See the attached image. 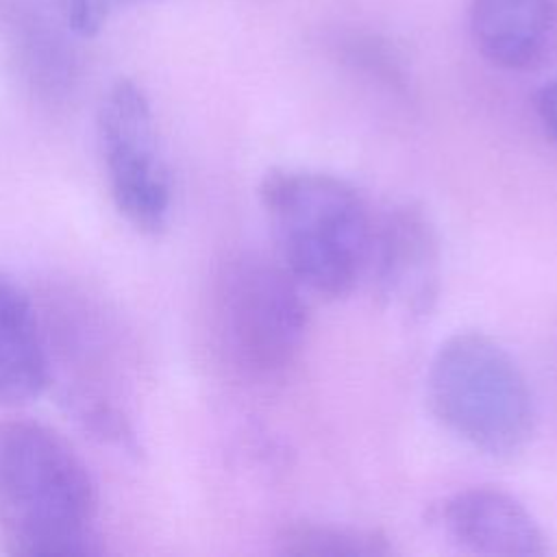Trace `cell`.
Returning a JSON list of instances; mask_svg holds the SVG:
<instances>
[{"label": "cell", "mask_w": 557, "mask_h": 557, "mask_svg": "<svg viewBox=\"0 0 557 557\" xmlns=\"http://www.w3.org/2000/svg\"><path fill=\"white\" fill-rule=\"evenodd\" d=\"M0 537L13 555L100 553L98 494L74 446L54 429L0 422Z\"/></svg>", "instance_id": "1"}, {"label": "cell", "mask_w": 557, "mask_h": 557, "mask_svg": "<svg viewBox=\"0 0 557 557\" xmlns=\"http://www.w3.org/2000/svg\"><path fill=\"white\" fill-rule=\"evenodd\" d=\"M259 200L285 270L320 296L350 294L370 268L374 239L359 189L331 172L272 168L259 183Z\"/></svg>", "instance_id": "2"}, {"label": "cell", "mask_w": 557, "mask_h": 557, "mask_svg": "<svg viewBox=\"0 0 557 557\" xmlns=\"http://www.w3.org/2000/svg\"><path fill=\"white\" fill-rule=\"evenodd\" d=\"M435 420L492 459L520 455L535 433V400L513 355L492 335L466 329L448 335L426 372Z\"/></svg>", "instance_id": "3"}, {"label": "cell", "mask_w": 557, "mask_h": 557, "mask_svg": "<svg viewBox=\"0 0 557 557\" xmlns=\"http://www.w3.org/2000/svg\"><path fill=\"white\" fill-rule=\"evenodd\" d=\"M302 289L281 261L259 255L237 257L226 268L220 324L224 344L244 372L272 379L296 363L309 331Z\"/></svg>", "instance_id": "4"}, {"label": "cell", "mask_w": 557, "mask_h": 557, "mask_svg": "<svg viewBox=\"0 0 557 557\" xmlns=\"http://www.w3.org/2000/svg\"><path fill=\"white\" fill-rule=\"evenodd\" d=\"M96 128L115 209L137 231L159 233L170 218L172 183L144 89L131 78L115 81L100 102Z\"/></svg>", "instance_id": "5"}, {"label": "cell", "mask_w": 557, "mask_h": 557, "mask_svg": "<svg viewBox=\"0 0 557 557\" xmlns=\"http://www.w3.org/2000/svg\"><path fill=\"white\" fill-rule=\"evenodd\" d=\"M370 265L379 298L409 322L424 320L440 298L442 248L435 222L418 202L387 209L374 226Z\"/></svg>", "instance_id": "6"}, {"label": "cell", "mask_w": 557, "mask_h": 557, "mask_svg": "<svg viewBox=\"0 0 557 557\" xmlns=\"http://www.w3.org/2000/svg\"><path fill=\"white\" fill-rule=\"evenodd\" d=\"M442 533L461 550L492 557H540L548 537L513 494L476 485L453 492L433 509Z\"/></svg>", "instance_id": "7"}, {"label": "cell", "mask_w": 557, "mask_h": 557, "mask_svg": "<svg viewBox=\"0 0 557 557\" xmlns=\"http://www.w3.org/2000/svg\"><path fill=\"white\" fill-rule=\"evenodd\" d=\"M470 30L490 63L540 67L557 48V0H470Z\"/></svg>", "instance_id": "8"}, {"label": "cell", "mask_w": 557, "mask_h": 557, "mask_svg": "<svg viewBox=\"0 0 557 557\" xmlns=\"http://www.w3.org/2000/svg\"><path fill=\"white\" fill-rule=\"evenodd\" d=\"M50 383L46 342L28 294L0 272V407H20Z\"/></svg>", "instance_id": "9"}, {"label": "cell", "mask_w": 557, "mask_h": 557, "mask_svg": "<svg viewBox=\"0 0 557 557\" xmlns=\"http://www.w3.org/2000/svg\"><path fill=\"white\" fill-rule=\"evenodd\" d=\"M281 555L296 557H387L396 548L379 529L298 520L278 529L274 537Z\"/></svg>", "instance_id": "10"}, {"label": "cell", "mask_w": 557, "mask_h": 557, "mask_svg": "<svg viewBox=\"0 0 557 557\" xmlns=\"http://www.w3.org/2000/svg\"><path fill=\"white\" fill-rule=\"evenodd\" d=\"M117 2L124 0H61V7L67 26L81 37H91L104 26L111 9Z\"/></svg>", "instance_id": "11"}, {"label": "cell", "mask_w": 557, "mask_h": 557, "mask_svg": "<svg viewBox=\"0 0 557 557\" xmlns=\"http://www.w3.org/2000/svg\"><path fill=\"white\" fill-rule=\"evenodd\" d=\"M533 104H535V113L540 117V124L544 126V131L557 144V78L540 87V91L535 94Z\"/></svg>", "instance_id": "12"}]
</instances>
